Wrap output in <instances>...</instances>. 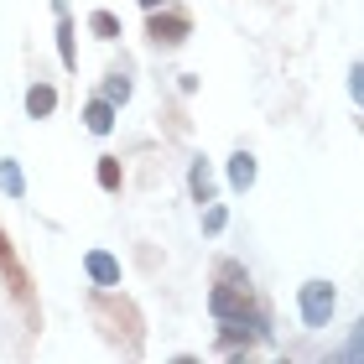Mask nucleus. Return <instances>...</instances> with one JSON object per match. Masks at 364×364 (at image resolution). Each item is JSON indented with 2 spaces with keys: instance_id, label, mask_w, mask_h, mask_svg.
<instances>
[{
  "instance_id": "f257e3e1",
  "label": "nucleus",
  "mask_w": 364,
  "mask_h": 364,
  "mask_svg": "<svg viewBox=\"0 0 364 364\" xmlns=\"http://www.w3.org/2000/svg\"><path fill=\"white\" fill-rule=\"evenodd\" d=\"M208 312L213 318H266V312L255 307L250 281H219V287L208 291Z\"/></svg>"
},
{
  "instance_id": "f03ea898",
  "label": "nucleus",
  "mask_w": 364,
  "mask_h": 364,
  "mask_svg": "<svg viewBox=\"0 0 364 364\" xmlns=\"http://www.w3.org/2000/svg\"><path fill=\"white\" fill-rule=\"evenodd\" d=\"M296 307H302L307 328H328V318H333V307H338V291L328 287V281H307V287L296 291Z\"/></svg>"
},
{
  "instance_id": "7ed1b4c3",
  "label": "nucleus",
  "mask_w": 364,
  "mask_h": 364,
  "mask_svg": "<svg viewBox=\"0 0 364 364\" xmlns=\"http://www.w3.org/2000/svg\"><path fill=\"white\" fill-rule=\"evenodd\" d=\"M146 16H151V21H146V37H151L156 47H182V42L193 37V21H188L182 11H167V6H161V11H146Z\"/></svg>"
},
{
  "instance_id": "20e7f679",
  "label": "nucleus",
  "mask_w": 364,
  "mask_h": 364,
  "mask_svg": "<svg viewBox=\"0 0 364 364\" xmlns=\"http://www.w3.org/2000/svg\"><path fill=\"white\" fill-rule=\"evenodd\" d=\"M0 276H6V287H11V296L21 307H31V276H26V266L16 260V245H11V235L0 229Z\"/></svg>"
},
{
  "instance_id": "39448f33",
  "label": "nucleus",
  "mask_w": 364,
  "mask_h": 364,
  "mask_svg": "<svg viewBox=\"0 0 364 364\" xmlns=\"http://www.w3.org/2000/svg\"><path fill=\"white\" fill-rule=\"evenodd\" d=\"M84 271L94 276V287H105V291L120 287V260H114L109 250H89V255H84Z\"/></svg>"
},
{
  "instance_id": "423d86ee",
  "label": "nucleus",
  "mask_w": 364,
  "mask_h": 364,
  "mask_svg": "<svg viewBox=\"0 0 364 364\" xmlns=\"http://www.w3.org/2000/svg\"><path fill=\"white\" fill-rule=\"evenodd\" d=\"M53 109H58V89H53V84H42V78H37V84L26 89V114H31V120H47Z\"/></svg>"
},
{
  "instance_id": "0eeeda50",
  "label": "nucleus",
  "mask_w": 364,
  "mask_h": 364,
  "mask_svg": "<svg viewBox=\"0 0 364 364\" xmlns=\"http://www.w3.org/2000/svg\"><path fill=\"white\" fill-rule=\"evenodd\" d=\"M58 11V58L63 68H78V47H73V21H68V6H53Z\"/></svg>"
},
{
  "instance_id": "6e6552de",
  "label": "nucleus",
  "mask_w": 364,
  "mask_h": 364,
  "mask_svg": "<svg viewBox=\"0 0 364 364\" xmlns=\"http://www.w3.org/2000/svg\"><path fill=\"white\" fill-rule=\"evenodd\" d=\"M188 193H193V203H213V172H208L203 156L188 167Z\"/></svg>"
},
{
  "instance_id": "1a4fd4ad",
  "label": "nucleus",
  "mask_w": 364,
  "mask_h": 364,
  "mask_svg": "<svg viewBox=\"0 0 364 364\" xmlns=\"http://www.w3.org/2000/svg\"><path fill=\"white\" fill-rule=\"evenodd\" d=\"M84 125L94 130V136H109V130H114V105H109V99H89V105H84Z\"/></svg>"
},
{
  "instance_id": "9d476101",
  "label": "nucleus",
  "mask_w": 364,
  "mask_h": 364,
  "mask_svg": "<svg viewBox=\"0 0 364 364\" xmlns=\"http://www.w3.org/2000/svg\"><path fill=\"white\" fill-rule=\"evenodd\" d=\"M250 182H255V156L250 151H235V156H229V188H250Z\"/></svg>"
},
{
  "instance_id": "9b49d317",
  "label": "nucleus",
  "mask_w": 364,
  "mask_h": 364,
  "mask_svg": "<svg viewBox=\"0 0 364 364\" xmlns=\"http://www.w3.org/2000/svg\"><path fill=\"white\" fill-rule=\"evenodd\" d=\"M89 31L99 42H114V37H120V16H114V11H94L89 16Z\"/></svg>"
},
{
  "instance_id": "f8f14e48",
  "label": "nucleus",
  "mask_w": 364,
  "mask_h": 364,
  "mask_svg": "<svg viewBox=\"0 0 364 364\" xmlns=\"http://www.w3.org/2000/svg\"><path fill=\"white\" fill-rule=\"evenodd\" d=\"M120 182H125L120 156H99V188H105V193H120Z\"/></svg>"
},
{
  "instance_id": "ddd939ff",
  "label": "nucleus",
  "mask_w": 364,
  "mask_h": 364,
  "mask_svg": "<svg viewBox=\"0 0 364 364\" xmlns=\"http://www.w3.org/2000/svg\"><path fill=\"white\" fill-rule=\"evenodd\" d=\"M0 193H6V198H21L26 193V177H21V167H16L11 156L0 161Z\"/></svg>"
},
{
  "instance_id": "4468645a",
  "label": "nucleus",
  "mask_w": 364,
  "mask_h": 364,
  "mask_svg": "<svg viewBox=\"0 0 364 364\" xmlns=\"http://www.w3.org/2000/svg\"><path fill=\"white\" fill-rule=\"evenodd\" d=\"M99 99H109V105H114V109H120V105H125V99H130V78H125V73H109V78H105V84H99Z\"/></svg>"
},
{
  "instance_id": "2eb2a0df",
  "label": "nucleus",
  "mask_w": 364,
  "mask_h": 364,
  "mask_svg": "<svg viewBox=\"0 0 364 364\" xmlns=\"http://www.w3.org/2000/svg\"><path fill=\"white\" fill-rule=\"evenodd\" d=\"M224 224H229V213H224L219 203H208V213H203V235H219Z\"/></svg>"
},
{
  "instance_id": "dca6fc26",
  "label": "nucleus",
  "mask_w": 364,
  "mask_h": 364,
  "mask_svg": "<svg viewBox=\"0 0 364 364\" xmlns=\"http://www.w3.org/2000/svg\"><path fill=\"white\" fill-rule=\"evenodd\" d=\"M219 281H250V276H245V266H235V260H224V266H219Z\"/></svg>"
},
{
  "instance_id": "f3484780",
  "label": "nucleus",
  "mask_w": 364,
  "mask_h": 364,
  "mask_svg": "<svg viewBox=\"0 0 364 364\" xmlns=\"http://www.w3.org/2000/svg\"><path fill=\"white\" fill-rule=\"evenodd\" d=\"M141 6H146V11H161V6H167V0H141Z\"/></svg>"
}]
</instances>
